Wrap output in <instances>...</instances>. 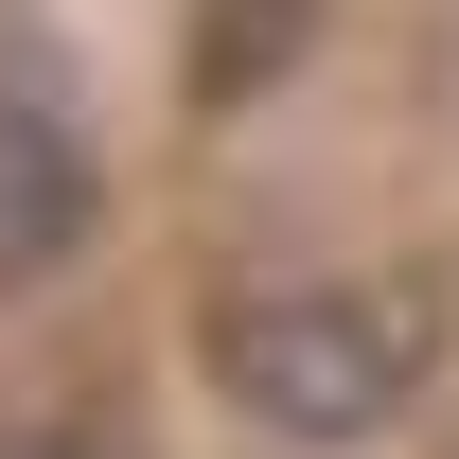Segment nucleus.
<instances>
[{"instance_id": "f257e3e1", "label": "nucleus", "mask_w": 459, "mask_h": 459, "mask_svg": "<svg viewBox=\"0 0 459 459\" xmlns=\"http://www.w3.org/2000/svg\"><path fill=\"white\" fill-rule=\"evenodd\" d=\"M442 283H389V265H300V283H230L195 318V371H212L230 424H265L300 459L389 442L406 406L442 389Z\"/></svg>"}, {"instance_id": "f03ea898", "label": "nucleus", "mask_w": 459, "mask_h": 459, "mask_svg": "<svg viewBox=\"0 0 459 459\" xmlns=\"http://www.w3.org/2000/svg\"><path fill=\"white\" fill-rule=\"evenodd\" d=\"M89 265V124L54 71H0V283Z\"/></svg>"}, {"instance_id": "7ed1b4c3", "label": "nucleus", "mask_w": 459, "mask_h": 459, "mask_svg": "<svg viewBox=\"0 0 459 459\" xmlns=\"http://www.w3.org/2000/svg\"><path fill=\"white\" fill-rule=\"evenodd\" d=\"M0 459H142V442H124L107 389H18L0 406Z\"/></svg>"}]
</instances>
